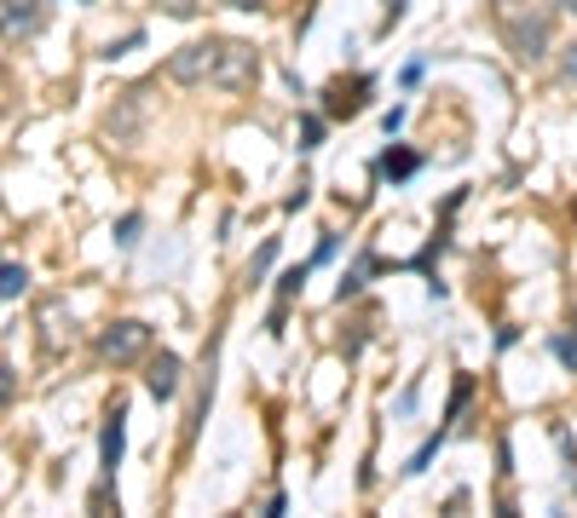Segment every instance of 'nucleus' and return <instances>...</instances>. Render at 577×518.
I'll return each instance as SVG.
<instances>
[{
    "label": "nucleus",
    "instance_id": "obj_1",
    "mask_svg": "<svg viewBox=\"0 0 577 518\" xmlns=\"http://www.w3.org/2000/svg\"><path fill=\"white\" fill-rule=\"evenodd\" d=\"M145 346H150V323H139V317H121L98 334V352L110 363H133V357H145Z\"/></svg>",
    "mask_w": 577,
    "mask_h": 518
},
{
    "label": "nucleus",
    "instance_id": "obj_10",
    "mask_svg": "<svg viewBox=\"0 0 577 518\" xmlns=\"http://www.w3.org/2000/svg\"><path fill=\"white\" fill-rule=\"evenodd\" d=\"M133 237H139V214H128V219H121V225H116V242H121V248H128Z\"/></svg>",
    "mask_w": 577,
    "mask_h": 518
},
{
    "label": "nucleus",
    "instance_id": "obj_7",
    "mask_svg": "<svg viewBox=\"0 0 577 518\" xmlns=\"http://www.w3.org/2000/svg\"><path fill=\"white\" fill-rule=\"evenodd\" d=\"M35 7H41V0H0V23H7V30H30Z\"/></svg>",
    "mask_w": 577,
    "mask_h": 518
},
{
    "label": "nucleus",
    "instance_id": "obj_13",
    "mask_svg": "<svg viewBox=\"0 0 577 518\" xmlns=\"http://www.w3.org/2000/svg\"><path fill=\"white\" fill-rule=\"evenodd\" d=\"M220 7H237V12H255L260 0H220Z\"/></svg>",
    "mask_w": 577,
    "mask_h": 518
},
{
    "label": "nucleus",
    "instance_id": "obj_11",
    "mask_svg": "<svg viewBox=\"0 0 577 518\" xmlns=\"http://www.w3.org/2000/svg\"><path fill=\"white\" fill-rule=\"evenodd\" d=\"M323 139V121H307V127H300V150H312Z\"/></svg>",
    "mask_w": 577,
    "mask_h": 518
},
{
    "label": "nucleus",
    "instance_id": "obj_9",
    "mask_svg": "<svg viewBox=\"0 0 577 518\" xmlns=\"http://www.w3.org/2000/svg\"><path fill=\"white\" fill-rule=\"evenodd\" d=\"M23 282H30V271H23V266H7V271H0V294H23Z\"/></svg>",
    "mask_w": 577,
    "mask_h": 518
},
{
    "label": "nucleus",
    "instance_id": "obj_2",
    "mask_svg": "<svg viewBox=\"0 0 577 518\" xmlns=\"http://www.w3.org/2000/svg\"><path fill=\"white\" fill-rule=\"evenodd\" d=\"M214 58H220V41H191V46H180L168 58V75H173V82H185V87L214 82Z\"/></svg>",
    "mask_w": 577,
    "mask_h": 518
},
{
    "label": "nucleus",
    "instance_id": "obj_8",
    "mask_svg": "<svg viewBox=\"0 0 577 518\" xmlns=\"http://www.w3.org/2000/svg\"><path fill=\"white\" fill-rule=\"evenodd\" d=\"M382 173H387V179H410V173H416V155H410V150H387V155H382Z\"/></svg>",
    "mask_w": 577,
    "mask_h": 518
},
{
    "label": "nucleus",
    "instance_id": "obj_15",
    "mask_svg": "<svg viewBox=\"0 0 577 518\" xmlns=\"http://www.w3.org/2000/svg\"><path fill=\"white\" fill-rule=\"evenodd\" d=\"M555 7H566V12H577V0H555Z\"/></svg>",
    "mask_w": 577,
    "mask_h": 518
},
{
    "label": "nucleus",
    "instance_id": "obj_14",
    "mask_svg": "<svg viewBox=\"0 0 577 518\" xmlns=\"http://www.w3.org/2000/svg\"><path fill=\"white\" fill-rule=\"evenodd\" d=\"M566 69H571V75H577V46H571V58H566Z\"/></svg>",
    "mask_w": 577,
    "mask_h": 518
},
{
    "label": "nucleus",
    "instance_id": "obj_5",
    "mask_svg": "<svg viewBox=\"0 0 577 518\" xmlns=\"http://www.w3.org/2000/svg\"><path fill=\"white\" fill-rule=\"evenodd\" d=\"M121 450H128V414L110 409L105 438H98V461H105V473H116V466H121Z\"/></svg>",
    "mask_w": 577,
    "mask_h": 518
},
{
    "label": "nucleus",
    "instance_id": "obj_3",
    "mask_svg": "<svg viewBox=\"0 0 577 518\" xmlns=\"http://www.w3.org/2000/svg\"><path fill=\"white\" fill-rule=\"evenodd\" d=\"M255 75H260L255 46H243V41H220V58H214V87H248Z\"/></svg>",
    "mask_w": 577,
    "mask_h": 518
},
{
    "label": "nucleus",
    "instance_id": "obj_6",
    "mask_svg": "<svg viewBox=\"0 0 577 518\" xmlns=\"http://www.w3.org/2000/svg\"><path fill=\"white\" fill-rule=\"evenodd\" d=\"M543 41H548V30H543V23L532 18V23H514V46H520V58H537V52H543Z\"/></svg>",
    "mask_w": 577,
    "mask_h": 518
},
{
    "label": "nucleus",
    "instance_id": "obj_4",
    "mask_svg": "<svg viewBox=\"0 0 577 518\" xmlns=\"http://www.w3.org/2000/svg\"><path fill=\"white\" fill-rule=\"evenodd\" d=\"M180 375H185V363L180 357H173V352H162V357H150V369H145V392L150 398H173V392H180Z\"/></svg>",
    "mask_w": 577,
    "mask_h": 518
},
{
    "label": "nucleus",
    "instance_id": "obj_12",
    "mask_svg": "<svg viewBox=\"0 0 577 518\" xmlns=\"http://www.w3.org/2000/svg\"><path fill=\"white\" fill-rule=\"evenodd\" d=\"M12 398V369H0V403Z\"/></svg>",
    "mask_w": 577,
    "mask_h": 518
}]
</instances>
